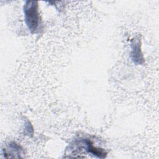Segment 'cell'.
Wrapping results in <instances>:
<instances>
[{
  "instance_id": "obj_2",
  "label": "cell",
  "mask_w": 159,
  "mask_h": 159,
  "mask_svg": "<svg viewBox=\"0 0 159 159\" xmlns=\"http://www.w3.org/2000/svg\"><path fill=\"white\" fill-rule=\"evenodd\" d=\"M131 57L132 61L137 65H142L144 62V58L141 50V44L139 39L133 40L131 42Z\"/></svg>"
},
{
  "instance_id": "obj_3",
  "label": "cell",
  "mask_w": 159,
  "mask_h": 159,
  "mask_svg": "<svg viewBox=\"0 0 159 159\" xmlns=\"http://www.w3.org/2000/svg\"><path fill=\"white\" fill-rule=\"evenodd\" d=\"M86 145L87 146V150L89 153H91L99 158H104L106 156V152L102 149L97 148L94 147L90 140H86Z\"/></svg>"
},
{
  "instance_id": "obj_1",
  "label": "cell",
  "mask_w": 159,
  "mask_h": 159,
  "mask_svg": "<svg viewBox=\"0 0 159 159\" xmlns=\"http://www.w3.org/2000/svg\"><path fill=\"white\" fill-rule=\"evenodd\" d=\"M37 1H27L24 6V13L25 24L32 33H35L40 24Z\"/></svg>"
}]
</instances>
